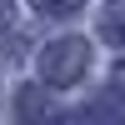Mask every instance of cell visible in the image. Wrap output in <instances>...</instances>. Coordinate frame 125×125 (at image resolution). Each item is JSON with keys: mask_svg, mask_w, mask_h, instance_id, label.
<instances>
[{"mask_svg": "<svg viewBox=\"0 0 125 125\" xmlns=\"http://www.w3.org/2000/svg\"><path fill=\"white\" fill-rule=\"evenodd\" d=\"M85 70H90V45L80 35H65L40 50V80L45 85H75V80H85Z\"/></svg>", "mask_w": 125, "mask_h": 125, "instance_id": "obj_1", "label": "cell"}, {"mask_svg": "<svg viewBox=\"0 0 125 125\" xmlns=\"http://www.w3.org/2000/svg\"><path fill=\"white\" fill-rule=\"evenodd\" d=\"M15 120L20 125H50L55 120V110H50V100H45L40 85H20L15 90Z\"/></svg>", "mask_w": 125, "mask_h": 125, "instance_id": "obj_2", "label": "cell"}, {"mask_svg": "<svg viewBox=\"0 0 125 125\" xmlns=\"http://www.w3.org/2000/svg\"><path fill=\"white\" fill-rule=\"evenodd\" d=\"M85 0H35V10L40 15H70V10H80Z\"/></svg>", "mask_w": 125, "mask_h": 125, "instance_id": "obj_4", "label": "cell"}, {"mask_svg": "<svg viewBox=\"0 0 125 125\" xmlns=\"http://www.w3.org/2000/svg\"><path fill=\"white\" fill-rule=\"evenodd\" d=\"M100 35H105V45L125 50V0H110L105 15H100Z\"/></svg>", "mask_w": 125, "mask_h": 125, "instance_id": "obj_3", "label": "cell"}, {"mask_svg": "<svg viewBox=\"0 0 125 125\" xmlns=\"http://www.w3.org/2000/svg\"><path fill=\"white\" fill-rule=\"evenodd\" d=\"M10 30V0H0V35Z\"/></svg>", "mask_w": 125, "mask_h": 125, "instance_id": "obj_5", "label": "cell"}]
</instances>
